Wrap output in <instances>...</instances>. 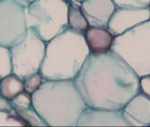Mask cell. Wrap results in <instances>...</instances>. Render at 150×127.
<instances>
[{
	"instance_id": "17",
	"label": "cell",
	"mask_w": 150,
	"mask_h": 127,
	"mask_svg": "<svg viewBox=\"0 0 150 127\" xmlns=\"http://www.w3.org/2000/svg\"><path fill=\"white\" fill-rule=\"evenodd\" d=\"M12 73V61L11 50L0 45V80Z\"/></svg>"
},
{
	"instance_id": "6",
	"label": "cell",
	"mask_w": 150,
	"mask_h": 127,
	"mask_svg": "<svg viewBox=\"0 0 150 127\" xmlns=\"http://www.w3.org/2000/svg\"><path fill=\"white\" fill-rule=\"evenodd\" d=\"M46 43L33 29L28 28L24 37L10 48L12 72L24 80L40 72L45 57Z\"/></svg>"
},
{
	"instance_id": "26",
	"label": "cell",
	"mask_w": 150,
	"mask_h": 127,
	"mask_svg": "<svg viewBox=\"0 0 150 127\" xmlns=\"http://www.w3.org/2000/svg\"><path fill=\"white\" fill-rule=\"evenodd\" d=\"M0 1H1V0H0Z\"/></svg>"
},
{
	"instance_id": "3",
	"label": "cell",
	"mask_w": 150,
	"mask_h": 127,
	"mask_svg": "<svg viewBox=\"0 0 150 127\" xmlns=\"http://www.w3.org/2000/svg\"><path fill=\"white\" fill-rule=\"evenodd\" d=\"M89 55L83 34L68 27L46 43L40 72L44 80H74Z\"/></svg>"
},
{
	"instance_id": "4",
	"label": "cell",
	"mask_w": 150,
	"mask_h": 127,
	"mask_svg": "<svg viewBox=\"0 0 150 127\" xmlns=\"http://www.w3.org/2000/svg\"><path fill=\"white\" fill-rule=\"evenodd\" d=\"M112 51L139 77L150 74V19L115 36Z\"/></svg>"
},
{
	"instance_id": "2",
	"label": "cell",
	"mask_w": 150,
	"mask_h": 127,
	"mask_svg": "<svg viewBox=\"0 0 150 127\" xmlns=\"http://www.w3.org/2000/svg\"><path fill=\"white\" fill-rule=\"evenodd\" d=\"M32 101L47 126H76L79 116L88 107L73 80H44L32 95Z\"/></svg>"
},
{
	"instance_id": "12",
	"label": "cell",
	"mask_w": 150,
	"mask_h": 127,
	"mask_svg": "<svg viewBox=\"0 0 150 127\" xmlns=\"http://www.w3.org/2000/svg\"><path fill=\"white\" fill-rule=\"evenodd\" d=\"M90 54L98 56L112 50L114 35L107 27H89L83 33Z\"/></svg>"
},
{
	"instance_id": "18",
	"label": "cell",
	"mask_w": 150,
	"mask_h": 127,
	"mask_svg": "<svg viewBox=\"0 0 150 127\" xmlns=\"http://www.w3.org/2000/svg\"><path fill=\"white\" fill-rule=\"evenodd\" d=\"M9 103H11V107L15 110V111L26 110L33 106L32 95L24 90L18 95H16L13 99L9 101Z\"/></svg>"
},
{
	"instance_id": "24",
	"label": "cell",
	"mask_w": 150,
	"mask_h": 127,
	"mask_svg": "<svg viewBox=\"0 0 150 127\" xmlns=\"http://www.w3.org/2000/svg\"><path fill=\"white\" fill-rule=\"evenodd\" d=\"M27 1H28L29 3H31V2H33V1H34V0H27Z\"/></svg>"
},
{
	"instance_id": "19",
	"label": "cell",
	"mask_w": 150,
	"mask_h": 127,
	"mask_svg": "<svg viewBox=\"0 0 150 127\" xmlns=\"http://www.w3.org/2000/svg\"><path fill=\"white\" fill-rule=\"evenodd\" d=\"M23 80L25 90L33 95L35 91L39 89V88L44 81V78L42 77L40 72H38L26 76Z\"/></svg>"
},
{
	"instance_id": "8",
	"label": "cell",
	"mask_w": 150,
	"mask_h": 127,
	"mask_svg": "<svg viewBox=\"0 0 150 127\" xmlns=\"http://www.w3.org/2000/svg\"><path fill=\"white\" fill-rule=\"evenodd\" d=\"M150 19V9L147 8H123L116 7L107 28L114 35H120L127 30Z\"/></svg>"
},
{
	"instance_id": "22",
	"label": "cell",
	"mask_w": 150,
	"mask_h": 127,
	"mask_svg": "<svg viewBox=\"0 0 150 127\" xmlns=\"http://www.w3.org/2000/svg\"><path fill=\"white\" fill-rule=\"evenodd\" d=\"M63 1H65V2H67V3H69L71 0H63Z\"/></svg>"
},
{
	"instance_id": "15",
	"label": "cell",
	"mask_w": 150,
	"mask_h": 127,
	"mask_svg": "<svg viewBox=\"0 0 150 127\" xmlns=\"http://www.w3.org/2000/svg\"><path fill=\"white\" fill-rule=\"evenodd\" d=\"M25 123L11 107L9 101L0 95V126H25Z\"/></svg>"
},
{
	"instance_id": "20",
	"label": "cell",
	"mask_w": 150,
	"mask_h": 127,
	"mask_svg": "<svg viewBox=\"0 0 150 127\" xmlns=\"http://www.w3.org/2000/svg\"><path fill=\"white\" fill-rule=\"evenodd\" d=\"M117 7L123 8H147L149 7L150 0H112Z\"/></svg>"
},
{
	"instance_id": "16",
	"label": "cell",
	"mask_w": 150,
	"mask_h": 127,
	"mask_svg": "<svg viewBox=\"0 0 150 127\" xmlns=\"http://www.w3.org/2000/svg\"><path fill=\"white\" fill-rule=\"evenodd\" d=\"M18 115L23 119L26 126H47L42 118L38 114V112L32 106L24 110L16 111Z\"/></svg>"
},
{
	"instance_id": "14",
	"label": "cell",
	"mask_w": 150,
	"mask_h": 127,
	"mask_svg": "<svg viewBox=\"0 0 150 127\" xmlns=\"http://www.w3.org/2000/svg\"><path fill=\"white\" fill-rule=\"evenodd\" d=\"M24 90V80L13 72L0 80V95L7 101H11Z\"/></svg>"
},
{
	"instance_id": "25",
	"label": "cell",
	"mask_w": 150,
	"mask_h": 127,
	"mask_svg": "<svg viewBox=\"0 0 150 127\" xmlns=\"http://www.w3.org/2000/svg\"><path fill=\"white\" fill-rule=\"evenodd\" d=\"M149 9H150V5H149Z\"/></svg>"
},
{
	"instance_id": "21",
	"label": "cell",
	"mask_w": 150,
	"mask_h": 127,
	"mask_svg": "<svg viewBox=\"0 0 150 127\" xmlns=\"http://www.w3.org/2000/svg\"><path fill=\"white\" fill-rule=\"evenodd\" d=\"M141 92L150 97V74H146L140 77Z\"/></svg>"
},
{
	"instance_id": "11",
	"label": "cell",
	"mask_w": 150,
	"mask_h": 127,
	"mask_svg": "<svg viewBox=\"0 0 150 127\" xmlns=\"http://www.w3.org/2000/svg\"><path fill=\"white\" fill-rule=\"evenodd\" d=\"M129 126H150V97L140 92L123 108Z\"/></svg>"
},
{
	"instance_id": "9",
	"label": "cell",
	"mask_w": 150,
	"mask_h": 127,
	"mask_svg": "<svg viewBox=\"0 0 150 127\" xmlns=\"http://www.w3.org/2000/svg\"><path fill=\"white\" fill-rule=\"evenodd\" d=\"M76 126H129L122 110L87 107L79 116Z\"/></svg>"
},
{
	"instance_id": "13",
	"label": "cell",
	"mask_w": 150,
	"mask_h": 127,
	"mask_svg": "<svg viewBox=\"0 0 150 127\" xmlns=\"http://www.w3.org/2000/svg\"><path fill=\"white\" fill-rule=\"evenodd\" d=\"M90 27L84 14L81 9V3L76 0H71L69 3L68 11V27L83 34Z\"/></svg>"
},
{
	"instance_id": "7",
	"label": "cell",
	"mask_w": 150,
	"mask_h": 127,
	"mask_svg": "<svg viewBox=\"0 0 150 127\" xmlns=\"http://www.w3.org/2000/svg\"><path fill=\"white\" fill-rule=\"evenodd\" d=\"M27 0L0 1V45L8 48L18 42L27 31L25 8Z\"/></svg>"
},
{
	"instance_id": "10",
	"label": "cell",
	"mask_w": 150,
	"mask_h": 127,
	"mask_svg": "<svg viewBox=\"0 0 150 127\" xmlns=\"http://www.w3.org/2000/svg\"><path fill=\"white\" fill-rule=\"evenodd\" d=\"M116 7L112 0H84L81 3L82 11L90 27H107Z\"/></svg>"
},
{
	"instance_id": "5",
	"label": "cell",
	"mask_w": 150,
	"mask_h": 127,
	"mask_svg": "<svg viewBox=\"0 0 150 127\" xmlns=\"http://www.w3.org/2000/svg\"><path fill=\"white\" fill-rule=\"evenodd\" d=\"M68 11L63 0H34L25 8L27 29L47 42L68 28Z\"/></svg>"
},
{
	"instance_id": "23",
	"label": "cell",
	"mask_w": 150,
	"mask_h": 127,
	"mask_svg": "<svg viewBox=\"0 0 150 127\" xmlns=\"http://www.w3.org/2000/svg\"><path fill=\"white\" fill-rule=\"evenodd\" d=\"M76 1H77V2H80V3H82L83 1H84V0H76Z\"/></svg>"
},
{
	"instance_id": "1",
	"label": "cell",
	"mask_w": 150,
	"mask_h": 127,
	"mask_svg": "<svg viewBox=\"0 0 150 127\" xmlns=\"http://www.w3.org/2000/svg\"><path fill=\"white\" fill-rule=\"evenodd\" d=\"M88 107L120 110L141 92L140 77L112 50L90 54L73 80Z\"/></svg>"
}]
</instances>
